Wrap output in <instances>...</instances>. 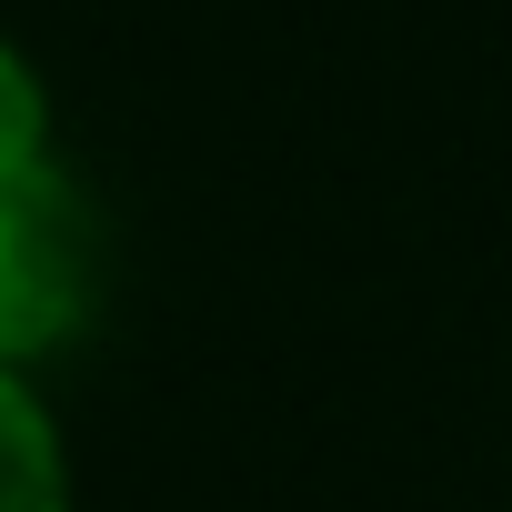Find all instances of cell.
<instances>
[{
  "label": "cell",
  "mask_w": 512,
  "mask_h": 512,
  "mask_svg": "<svg viewBox=\"0 0 512 512\" xmlns=\"http://www.w3.org/2000/svg\"><path fill=\"white\" fill-rule=\"evenodd\" d=\"M101 292V221L81 181L41 161H0V372H31L91 322Z\"/></svg>",
  "instance_id": "obj_1"
},
{
  "label": "cell",
  "mask_w": 512,
  "mask_h": 512,
  "mask_svg": "<svg viewBox=\"0 0 512 512\" xmlns=\"http://www.w3.org/2000/svg\"><path fill=\"white\" fill-rule=\"evenodd\" d=\"M0 512H71L61 422H51V402L21 372H0Z\"/></svg>",
  "instance_id": "obj_2"
},
{
  "label": "cell",
  "mask_w": 512,
  "mask_h": 512,
  "mask_svg": "<svg viewBox=\"0 0 512 512\" xmlns=\"http://www.w3.org/2000/svg\"><path fill=\"white\" fill-rule=\"evenodd\" d=\"M51 151V91H41V71L0 41V161H41Z\"/></svg>",
  "instance_id": "obj_3"
}]
</instances>
